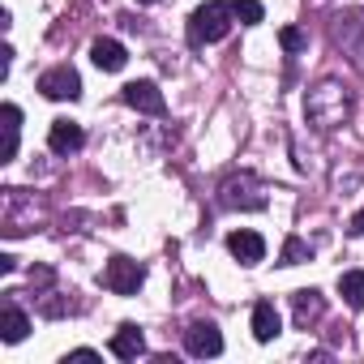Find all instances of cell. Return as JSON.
Returning <instances> with one entry per match:
<instances>
[{"instance_id":"obj_1","label":"cell","mask_w":364,"mask_h":364,"mask_svg":"<svg viewBox=\"0 0 364 364\" xmlns=\"http://www.w3.org/2000/svg\"><path fill=\"white\" fill-rule=\"evenodd\" d=\"M232 18H236V9L228 0H206V5H198L193 18H189V48H206V43L228 39Z\"/></svg>"},{"instance_id":"obj_2","label":"cell","mask_w":364,"mask_h":364,"mask_svg":"<svg viewBox=\"0 0 364 364\" xmlns=\"http://www.w3.org/2000/svg\"><path fill=\"white\" fill-rule=\"evenodd\" d=\"M304 112H309V120H313L317 129H334V124H343V120L351 116V99L343 95L338 82H321V86L309 90Z\"/></svg>"},{"instance_id":"obj_3","label":"cell","mask_w":364,"mask_h":364,"mask_svg":"<svg viewBox=\"0 0 364 364\" xmlns=\"http://www.w3.org/2000/svg\"><path fill=\"white\" fill-rule=\"evenodd\" d=\"M39 95L43 99H56V103H73L82 99V77L73 65H52L43 77H39Z\"/></svg>"},{"instance_id":"obj_4","label":"cell","mask_w":364,"mask_h":364,"mask_svg":"<svg viewBox=\"0 0 364 364\" xmlns=\"http://www.w3.org/2000/svg\"><path fill=\"white\" fill-rule=\"evenodd\" d=\"M141 283H146V270H141V262H133V257H112L107 270H103V287L116 291V296H133Z\"/></svg>"},{"instance_id":"obj_5","label":"cell","mask_w":364,"mask_h":364,"mask_svg":"<svg viewBox=\"0 0 364 364\" xmlns=\"http://www.w3.org/2000/svg\"><path fill=\"white\" fill-rule=\"evenodd\" d=\"M185 351L198 355V360L219 355V351H223V334H219V326H215V321H193V326L185 330Z\"/></svg>"},{"instance_id":"obj_6","label":"cell","mask_w":364,"mask_h":364,"mask_svg":"<svg viewBox=\"0 0 364 364\" xmlns=\"http://www.w3.org/2000/svg\"><path fill=\"white\" fill-rule=\"evenodd\" d=\"M120 99H124L129 107L146 112V116H163V112H167V99H163V90H159L154 82H129V86L120 90Z\"/></svg>"},{"instance_id":"obj_7","label":"cell","mask_w":364,"mask_h":364,"mask_svg":"<svg viewBox=\"0 0 364 364\" xmlns=\"http://www.w3.org/2000/svg\"><path fill=\"white\" fill-rule=\"evenodd\" d=\"M228 253H232L240 266H257V262L266 257V240H262L257 232H245V228H240V232L228 236Z\"/></svg>"},{"instance_id":"obj_8","label":"cell","mask_w":364,"mask_h":364,"mask_svg":"<svg viewBox=\"0 0 364 364\" xmlns=\"http://www.w3.org/2000/svg\"><path fill=\"white\" fill-rule=\"evenodd\" d=\"M279 330H283V317H279L274 300H257V304H253V338H257V343H274Z\"/></svg>"},{"instance_id":"obj_9","label":"cell","mask_w":364,"mask_h":364,"mask_svg":"<svg viewBox=\"0 0 364 364\" xmlns=\"http://www.w3.org/2000/svg\"><path fill=\"white\" fill-rule=\"evenodd\" d=\"M82 141H86L82 124H73V120H52V133H48L52 154H73V150H82Z\"/></svg>"},{"instance_id":"obj_10","label":"cell","mask_w":364,"mask_h":364,"mask_svg":"<svg viewBox=\"0 0 364 364\" xmlns=\"http://www.w3.org/2000/svg\"><path fill=\"white\" fill-rule=\"evenodd\" d=\"M291 309H296V326L300 330H309L321 313H326V300H321V291H313V287H300L296 296H291Z\"/></svg>"},{"instance_id":"obj_11","label":"cell","mask_w":364,"mask_h":364,"mask_svg":"<svg viewBox=\"0 0 364 364\" xmlns=\"http://www.w3.org/2000/svg\"><path fill=\"white\" fill-rule=\"evenodd\" d=\"M90 60H95L103 73H120L124 60H129V52H124L116 39H95V43H90Z\"/></svg>"},{"instance_id":"obj_12","label":"cell","mask_w":364,"mask_h":364,"mask_svg":"<svg viewBox=\"0 0 364 364\" xmlns=\"http://www.w3.org/2000/svg\"><path fill=\"white\" fill-rule=\"evenodd\" d=\"M146 351V338H141V330L133 326V321H124L116 334H112V355L116 360H137Z\"/></svg>"},{"instance_id":"obj_13","label":"cell","mask_w":364,"mask_h":364,"mask_svg":"<svg viewBox=\"0 0 364 364\" xmlns=\"http://www.w3.org/2000/svg\"><path fill=\"white\" fill-rule=\"evenodd\" d=\"M5 150H0V163H14L18 159V133H22V107L18 103H5Z\"/></svg>"},{"instance_id":"obj_14","label":"cell","mask_w":364,"mask_h":364,"mask_svg":"<svg viewBox=\"0 0 364 364\" xmlns=\"http://www.w3.org/2000/svg\"><path fill=\"white\" fill-rule=\"evenodd\" d=\"M26 334H31V317L9 304L5 313H0V338H5V343H22Z\"/></svg>"},{"instance_id":"obj_15","label":"cell","mask_w":364,"mask_h":364,"mask_svg":"<svg viewBox=\"0 0 364 364\" xmlns=\"http://www.w3.org/2000/svg\"><path fill=\"white\" fill-rule=\"evenodd\" d=\"M338 296L347 300V309H364V270H347V274H338Z\"/></svg>"},{"instance_id":"obj_16","label":"cell","mask_w":364,"mask_h":364,"mask_svg":"<svg viewBox=\"0 0 364 364\" xmlns=\"http://www.w3.org/2000/svg\"><path fill=\"white\" fill-rule=\"evenodd\" d=\"M313 257V249L300 240V236H287L283 240V253H279V266H300V262H309Z\"/></svg>"},{"instance_id":"obj_17","label":"cell","mask_w":364,"mask_h":364,"mask_svg":"<svg viewBox=\"0 0 364 364\" xmlns=\"http://www.w3.org/2000/svg\"><path fill=\"white\" fill-rule=\"evenodd\" d=\"M232 9H236V22H240V26H257V22L266 18L262 0H232Z\"/></svg>"},{"instance_id":"obj_18","label":"cell","mask_w":364,"mask_h":364,"mask_svg":"<svg viewBox=\"0 0 364 364\" xmlns=\"http://www.w3.org/2000/svg\"><path fill=\"white\" fill-rule=\"evenodd\" d=\"M279 43H283V52H300V48H309V35L300 26H283L279 31Z\"/></svg>"},{"instance_id":"obj_19","label":"cell","mask_w":364,"mask_h":364,"mask_svg":"<svg viewBox=\"0 0 364 364\" xmlns=\"http://www.w3.org/2000/svg\"><path fill=\"white\" fill-rule=\"evenodd\" d=\"M18 270V257L14 253H0V274H14Z\"/></svg>"},{"instance_id":"obj_20","label":"cell","mask_w":364,"mask_h":364,"mask_svg":"<svg viewBox=\"0 0 364 364\" xmlns=\"http://www.w3.org/2000/svg\"><path fill=\"white\" fill-rule=\"evenodd\" d=\"M65 360H99V351H90V347H77V351H69Z\"/></svg>"},{"instance_id":"obj_21","label":"cell","mask_w":364,"mask_h":364,"mask_svg":"<svg viewBox=\"0 0 364 364\" xmlns=\"http://www.w3.org/2000/svg\"><path fill=\"white\" fill-rule=\"evenodd\" d=\"M351 232H355V236H364V210H355V215H351Z\"/></svg>"},{"instance_id":"obj_22","label":"cell","mask_w":364,"mask_h":364,"mask_svg":"<svg viewBox=\"0 0 364 364\" xmlns=\"http://www.w3.org/2000/svg\"><path fill=\"white\" fill-rule=\"evenodd\" d=\"M137 5H154V0H137Z\"/></svg>"}]
</instances>
